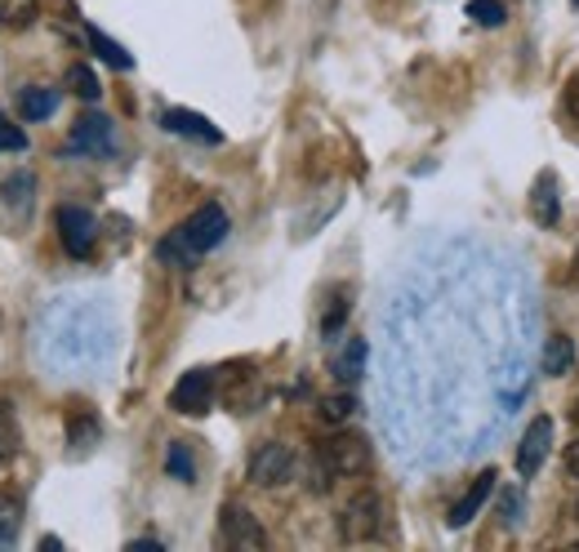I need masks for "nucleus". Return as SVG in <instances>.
<instances>
[{"label":"nucleus","mask_w":579,"mask_h":552,"mask_svg":"<svg viewBox=\"0 0 579 552\" xmlns=\"http://www.w3.org/2000/svg\"><path fill=\"white\" fill-rule=\"evenodd\" d=\"M384 530V499H379V490H357L348 503H344V512H339V534H344V543H366V539H375Z\"/></svg>","instance_id":"39448f33"},{"label":"nucleus","mask_w":579,"mask_h":552,"mask_svg":"<svg viewBox=\"0 0 579 552\" xmlns=\"http://www.w3.org/2000/svg\"><path fill=\"white\" fill-rule=\"evenodd\" d=\"M495 481H499V477H495V468H486V472H481V477H477V481H473V485L464 490V499H459V503L450 508V517H446V521H450L455 530H464V525H468V521H473V517H477V512L486 508V499H490Z\"/></svg>","instance_id":"4468645a"},{"label":"nucleus","mask_w":579,"mask_h":552,"mask_svg":"<svg viewBox=\"0 0 579 552\" xmlns=\"http://www.w3.org/2000/svg\"><path fill=\"white\" fill-rule=\"evenodd\" d=\"M290 477H295V450H290L285 441H263L254 446L250 454V481L272 490V485H285Z\"/></svg>","instance_id":"0eeeda50"},{"label":"nucleus","mask_w":579,"mask_h":552,"mask_svg":"<svg viewBox=\"0 0 579 552\" xmlns=\"http://www.w3.org/2000/svg\"><path fill=\"white\" fill-rule=\"evenodd\" d=\"M85 41H90V50L108 63V68H116V72H130L134 68V54L125 50V45H116L108 32H99V28H85Z\"/></svg>","instance_id":"a211bd4d"},{"label":"nucleus","mask_w":579,"mask_h":552,"mask_svg":"<svg viewBox=\"0 0 579 552\" xmlns=\"http://www.w3.org/2000/svg\"><path fill=\"white\" fill-rule=\"evenodd\" d=\"M19 525H23V508H19L14 499H6V494H0V552H6V548H14V539H19Z\"/></svg>","instance_id":"393cba45"},{"label":"nucleus","mask_w":579,"mask_h":552,"mask_svg":"<svg viewBox=\"0 0 579 552\" xmlns=\"http://www.w3.org/2000/svg\"><path fill=\"white\" fill-rule=\"evenodd\" d=\"M375 463V450L366 437L357 432H335L326 441H317V459H313V490L322 494L335 477H366Z\"/></svg>","instance_id":"20e7f679"},{"label":"nucleus","mask_w":579,"mask_h":552,"mask_svg":"<svg viewBox=\"0 0 579 552\" xmlns=\"http://www.w3.org/2000/svg\"><path fill=\"white\" fill-rule=\"evenodd\" d=\"M570 419H575V423H579V401H575V410H570Z\"/></svg>","instance_id":"72a5a7b5"},{"label":"nucleus","mask_w":579,"mask_h":552,"mask_svg":"<svg viewBox=\"0 0 579 552\" xmlns=\"http://www.w3.org/2000/svg\"><path fill=\"white\" fill-rule=\"evenodd\" d=\"M19 112H23V121H45V116H54V112H59V90L28 85V90L19 94Z\"/></svg>","instance_id":"6ab92c4d"},{"label":"nucleus","mask_w":579,"mask_h":552,"mask_svg":"<svg viewBox=\"0 0 579 552\" xmlns=\"http://www.w3.org/2000/svg\"><path fill=\"white\" fill-rule=\"evenodd\" d=\"M468 19L477 28H504L508 23V10H504V0H468Z\"/></svg>","instance_id":"5701e85b"},{"label":"nucleus","mask_w":579,"mask_h":552,"mask_svg":"<svg viewBox=\"0 0 579 552\" xmlns=\"http://www.w3.org/2000/svg\"><path fill=\"white\" fill-rule=\"evenodd\" d=\"M570 282H575V286H579V254H575V272H570Z\"/></svg>","instance_id":"473e14b6"},{"label":"nucleus","mask_w":579,"mask_h":552,"mask_svg":"<svg viewBox=\"0 0 579 552\" xmlns=\"http://www.w3.org/2000/svg\"><path fill=\"white\" fill-rule=\"evenodd\" d=\"M566 112H570V116L579 121V72H575V76L566 81Z\"/></svg>","instance_id":"c756f323"},{"label":"nucleus","mask_w":579,"mask_h":552,"mask_svg":"<svg viewBox=\"0 0 579 552\" xmlns=\"http://www.w3.org/2000/svg\"><path fill=\"white\" fill-rule=\"evenodd\" d=\"M59 236H63V249H68L72 258H90V249H94V241H99V223H94L90 209L63 205V209H59Z\"/></svg>","instance_id":"6e6552de"},{"label":"nucleus","mask_w":579,"mask_h":552,"mask_svg":"<svg viewBox=\"0 0 579 552\" xmlns=\"http://www.w3.org/2000/svg\"><path fill=\"white\" fill-rule=\"evenodd\" d=\"M535 295L512 258L437 236L410 254L379 317V432L410 468L495 441L530 388Z\"/></svg>","instance_id":"f257e3e1"},{"label":"nucleus","mask_w":579,"mask_h":552,"mask_svg":"<svg viewBox=\"0 0 579 552\" xmlns=\"http://www.w3.org/2000/svg\"><path fill=\"white\" fill-rule=\"evenodd\" d=\"M0 192H6V205H10V209H19V218H28V209H32V192H37V178L23 170V174H14Z\"/></svg>","instance_id":"412c9836"},{"label":"nucleus","mask_w":579,"mask_h":552,"mask_svg":"<svg viewBox=\"0 0 579 552\" xmlns=\"http://www.w3.org/2000/svg\"><path fill=\"white\" fill-rule=\"evenodd\" d=\"M548 450H552V419H548V415H535L530 428L521 432V446H517V472H521V477H535V472L544 468Z\"/></svg>","instance_id":"9b49d317"},{"label":"nucleus","mask_w":579,"mask_h":552,"mask_svg":"<svg viewBox=\"0 0 579 552\" xmlns=\"http://www.w3.org/2000/svg\"><path fill=\"white\" fill-rule=\"evenodd\" d=\"M227 232H232V223H227V209L223 205H201L192 218H183L165 241H161V258L165 263H179V267H187L196 254H210L214 245H223L227 241Z\"/></svg>","instance_id":"7ed1b4c3"},{"label":"nucleus","mask_w":579,"mask_h":552,"mask_svg":"<svg viewBox=\"0 0 579 552\" xmlns=\"http://www.w3.org/2000/svg\"><path fill=\"white\" fill-rule=\"evenodd\" d=\"M19 454V423H14V406L0 401V468Z\"/></svg>","instance_id":"b1692460"},{"label":"nucleus","mask_w":579,"mask_h":552,"mask_svg":"<svg viewBox=\"0 0 579 552\" xmlns=\"http://www.w3.org/2000/svg\"><path fill=\"white\" fill-rule=\"evenodd\" d=\"M566 472H570V477H579V441H570V446H566Z\"/></svg>","instance_id":"7c9ffc66"},{"label":"nucleus","mask_w":579,"mask_h":552,"mask_svg":"<svg viewBox=\"0 0 579 552\" xmlns=\"http://www.w3.org/2000/svg\"><path fill=\"white\" fill-rule=\"evenodd\" d=\"M23 147H28V134L10 116H0V152H23Z\"/></svg>","instance_id":"c85d7f7f"},{"label":"nucleus","mask_w":579,"mask_h":552,"mask_svg":"<svg viewBox=\"0 0 579 552\" xmlns=\"http://www.w3.org/2000/svg\"><path fill=\"white\" fill-rule=\"evenodd\" d=\"M570 6H575V10H579V0H570Z\"/></svg>","instance_id":"c9c22d12"},{"label":"nucleus","mask_w":579,"mask_h":552,"mask_svg":"<svg viewBox=\"0 0 579 552\" xmlns=\"http://www.w3.org/2000/svg\"><path fill=\"white\" fill-rule=\"evenodd\" d=\"M68 152H85V156H112L116 152V139H112V121L103 112H85L77 125H72V139H68Z\"/></svg>","instance_id":"1a4fd4ad"},{"label":"nucleus","mask_w":579,"mask_h":552,"mask_svg":"<svg viewBox=\"0 0 579 552\" xmlns=\"http://www.w3.org/2000/svg\"><path fill=\"white\" fill-rule=\"evenodd\" d=\"M116 348V321L103 299L63 295L41 308L37 317V357L41 366L59 370H90L103 366Z\"/></svg>","instance_id":"f03ea898"},{"label":"nucleus","mask_w":579,"mask_h":552,"mask_svg":"<svg viewBox=\"0 0 579 552\" xmlns=\"http://www.w3.org/2000/svg\"><path fill=\"white\" fill-rule=\"evenodd\" d=\"M530 218L539 227H557V218H561V183L552 170H544L530 187Z\"/></svg>","instance_id":"f8f14e48"},{"label":"nucleus","mask_w":579,"mask_h":552,"mask_svg":"<svg viewBox=\"0 0 579 552\" xmlns=\"http://www.w3.org/2000/svg\"><path fill=\"white\" fill-rule=\"evenodd\" d=\"M130 552H161V539H134Z\"/></svg>","instance_id":"2f4dec72"},{"label":"nucleus","mask_w":579,"mask_h":552,"mask_svg":"<svg viewBox=\"0 0 579 552\" xmlns=\"http://www.w3.org/2000/svg\"><path fill=\"white\" fill-rule=\"evenodd\" d=\"M210 406H214V375L210 370H187L170 392V410H179V415H205Z\"/></svg>","instance_id":"9d476101"},{"label":"nucleus","mask_w":579,"mask_h":552,"mask_svg":"<svg viewBox=\"0 0 579 552\" xmlns=\"http://www.w3.org/2000/svg\"><path fill=\"white\" fill-rule=\"evenodd\" d=\"M161 125L170 134H183V139H196V143H223V134L201 116V112H187V108H165L161 112Z\"/></svg>","instance_id":"ddd939ff"},{"label":"nucleus","mask_w":579,"mask_h":552,"mask_svg":"<svg viewBox=\"0 0 579 552\" xmlns=\"http://www.w3.org/2000/svg\"><path fill=\"white\" fill-rule=\"evenodd\" d=\"M575 361H579V352H575V339H570V335H552V339L544 344V352H539V370H544V375H570Z\"/></svg>","instance_id":"2eb2a0df"},{"label":"nucleus","mask_w":579,"mask_h":552,"mask_svg":"<svg viewBox=\"0 0 579 552\" xmlns=\"http://www.w3.org/2000/svg\"><path fill=\"white\" fill-rule=\"evenodd\" d=\"M344 317H348V295H335V299H331V308H326V317H322V335H326V339H335V335H339V326H344Z\"/></svg>","instance_id":"cd10ccee"},{"label":"nucleus","mask_w":579,"mask_h":552,"mask_svg":"<svg viewBox=\"0 0 579 552\" xmlns=\"http://www.w3.org/2000/svg\"><path fill=\"white\" fill-rule=\"evenodd\" d=\"M219 543L232 552H263L267 548V530L258 525V517L241 503H223L219 512Z\"/></svg>","instance_id":"423d86ee"},{"label":"nucleus","mask_w":579,"mask_h":552,"mask_svg":"<svg viewBox=\"0 0 579 552\" xmlns=\"http://www.w3.org/2000/svg\"><path fill=\"white\" fill-rule=\"evenodd\" d=\"M575 521H579V499H575Z\"/></svg>","instance_id":"f704fd0d"},{"label":"nucleus","mask_w":579,"mask_h":552,"mask_svg":"<svg viewBox=\"0 0 579 552\" xmlns=\"http://www.w3.org/2000/svg\"><path fill=\"white\" fill-rule=\"evenodd\" d=\"M366 361H370V344L366 339H348L344 352L335 357V379L339 384H357L366 375Z\"/></svg>","instance_id":"f3484780"},{"label":"nucleus","mask_w":579,"mask_h":552,"mask_svg":"<svg viewBox=\"0 0 579 552\" xmlns=\"http://www.w3.org/2000/svg\"><path fill=\"white\" fill-rule=\"evenodd\" d=\"M353 410H357V401H353L348 392H339V397H326V401H322V419H326V423H348V419H353Z\"/></svg>","instance_id":"bb28decb"},{"label":"nucleus","mask_w":579,"mask_h":552,"mask_svg":"<svg viewBox=\"0 0 579 552\" xmlns=\"http://www.w3.org/2000/svg\"><path fill=\"white\" fill-rule=\"evenodd\" d=\"M575 552H579V543H575Z\"/></svg>","instance_id":"e433bc0d"},{"label":"nucleus","mask_w":579,"mask_h":552,"mask_svg":"<svg viewBox=\"0 0 579 552\" xmlns=\"http://www.w3.org/2000/svg\"><path fill=\"white\" fill-rule=\"evenodd\" d=\"M165 472L179 477V481H187V485L196 481V463H192V450H187L183 441H174V446L165 450Z\"/></svg>","instance_id":"a878e982"},{"label":"nucleus","mask_w":579,"mask_h":552,"mask_svg":"<svg viewBox=\"0 0 579 552\" xmlns=\"http://www.w3.org/2000/svg\"><path fill=\"white\" fill-rule=\"evenodd\" d=\"M37 14H41V0H0V28L23 32L37 23Z\"/></svg>","instance_id":"aec40b11"},{"label":"nucleus","mask_w":579,"mask_h":552,"mask_svg":"<svg viewBox=\"0 0 579 552\" xmlns=\"http://www.w3.org/2000/svg\"><path fill=\"white\" fill-rule=\"evenodd\" d=\"M68 90H72L77 99H85V103H99V94H103L94 68H85V63H72V68H68Z\"/></svg>","instance_id":"4be33fe9"},{"label":"nucleus","mask_w":579,"mask_h":552,"mask_svg":"<svg viewBox=\"0 0 579 552\" xmlns=\"http://www.w3.org/2000/svg\"><path fill=\"white\" fill-rule=\"evenodd\" d=\"M99 437H103V428H99V419H94L90 410H72V415H68V446H72L77 459L90 454V450L99 446Z\"/></svg>","instance_id":"dca6fc26"}]
</instances>
